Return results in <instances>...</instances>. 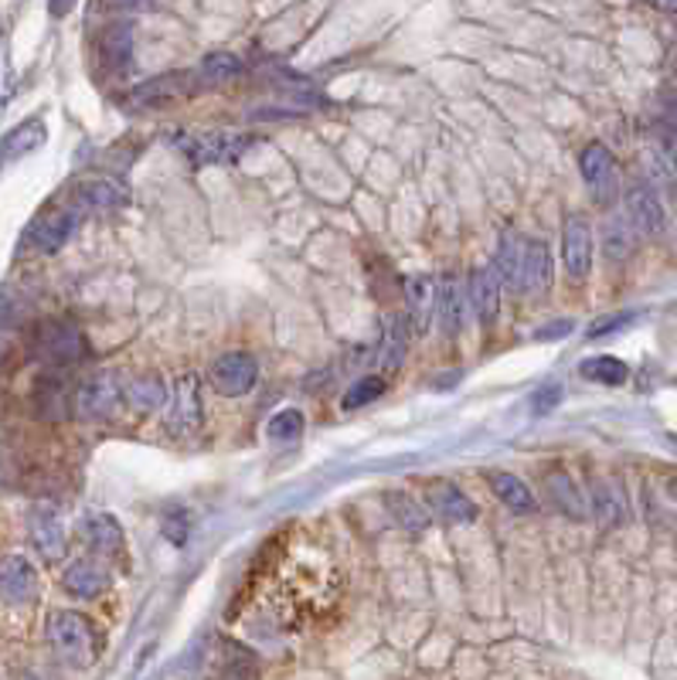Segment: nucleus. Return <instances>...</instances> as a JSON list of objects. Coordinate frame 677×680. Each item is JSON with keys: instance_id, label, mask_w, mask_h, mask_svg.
I'll return each mask as SVG.
<instances>
[{"instance_id": "nucleus-1", "label": "nucleus", "mask_w": 677, "mask_h": 680, "mask_svg": "<svg viewBox=\"0 0 677 680\" xmlns=\"http://www.w3.org/2000/svg\"><path fill=\"white\" fill-rule=\"evenodd\" d=\"M48 644L68 667H92L99 657V636L92 623L72 610H58L48 619Z\"/></svg>"}, {"instance_id": "nucleus-2", "label": "nucleus", "mask_w": 677, "mask_h": 680, "mask_svg": "<svg viewBox=\"0 0 677 680\" xmlns=\"http://www.w3.org/2000/svg\"><path fill=\"white\" fill-rule=\"evenodd\" d=\"M31 351L52 368H68V364H79L89 354V340L83 337V330L75 323L45 320V323L34 327Z\"/></svg>"}, {"instance_id": "nucleus-3", "label": "nucleus", "mask_w": 677, "mask_h": 680, "mask_svg": "<svg viewBox=\"0 0 677 680\" xmlns=\"http://www.w3.org/2000/svg\"><path fill=\"white\" fill-rule=\"evenodd\" d=\"M249 136H232V133H177L174 146L184 150L195 164H236L245 150Z\"/></svg>"}, {"instance_id": "nucleus-4", "label": "nucleus", "mask_w": 677, "mask_h": 680, "mask_svg": "<svg viewBox=\"0 0 677 680\" xmlns=\"http://www.w3.org/2000/svg\"><path fill=\"white\" fill-rule=\"evenodd\" d=\"M205 408H201V377L195 371H187L177 377L174 385V398H171V412H167V429L174 436H192L201 429Z\"/></svg>"}, {"instance_id": "nucleus-5", "label": "nucleus", "mask_w": 677, "mask_h": 680, "mask_svg": "<svg viewBox=\"0 0 677 680\" xmlns=\"http://www.w3.org/2000/svg\"><path fill=\"white\" fill-rule=\"evenodd\" d=\"M626 221L636 235H647V239H660L667 232V211L664 201L651 191L644 180H636L626 187Z\"/></svg>"}, {"instance_id": "nucleus-6", "label": "nucleus", "mask_w": 677, "mask_h": 680, "mask_svg": "<svg viewBox=\"0 0 677 680\" xmlns=\"http://www.w3.org/2000/svg\"><path fill=\"white\" fill-rule=\"evenodd\" d=\"M582 177L589 184V191L599 205H610L620 195V174H616V161L610 154L607 143H589L579 157Z\"/></svg>"}, {"instance_id": "nucleus-7", "label": "nucleus", "mask_w": 677, "mask_h": 680, "mask_svg": "<svg viewBox=\"0 0 677 680\" xmlns=\"http://www.w3.org/2000/svg\"><path fill=\"white\" fill-rule=\"evenodd\" d=\"M79 218H83L79 208L45 211V215L37 218V221L31 224V229H28V235H24L28 249L37 252V255H52V252H58V249L72 239V232L79 229Z\"/></svg>"}, {"instance_id": "nucleus-8", "label": "nucleus", "mask_w": 677, "mask_h": 680, "mask_svg": "<svg viewBox=\"0 0 677 680\" xmlns=\"http://www.w3.org/2000/svg\"><path fill=\"white\" fill-rule=\"evenodd\" d=\"M255 377H259V364L252 354L245 351H232L215 361L211 368V388L225 398H239L245 392L255 388Z\"/></svg>"}, {"instance_id": "nucleus-9", "label": "nucleus", "mask_w": 677, "mask_h": 680, "mask_svg": "<svg viewBox=\"0 0 677 680\" xmlns=\"http://www.w3.org/2000/svg\"><path fill=\"white\" fill-rule=\"evenodd\" d=\"M561 262L576 283H582L592 270V224L582 215H569L566 229H561Z\"/></svg>"}, {"instance_id": "nucleus-10", "label": "nucleus", "mask_w": 677, "mask_h": 680, "mask_svg": "<svg viewBox=\"0 0 677 680\" xmlns=\"http://www.w3.org/2000/svg\"><path fill=\"white\" fill-rule=\"evenodd\" d=\"M120 398H123V385L117 382V374L102 371L79 385V392H75V412L86 415V419H106L120 405Z\"/></svg>"}, {"instance_id": "nucleus-11", "label": "nucleus", "mask_w": 677, "mask_h": 680, "mask_svg": "<svg viewBox=\"0 0 677 680\" xmlns=\"http://www.w3.org/2000/svg\"><path fill=\"white\" fill-rule=\"evenodd\" d=\"M0 599H4L8 606H24V602L37 599V572L28 558L21 555L0 558Z\"/></svg>"}, {"instance_id": "nucleus-12", "label": "nucleus", "mask_w": 677, "mask_h": 680, "mask_svg": "<svg viewBox=\"0 0 677 680\" xmlns=\"http://www.w3.org/2000/svg\"><path fill=\"white\" fill-rule=\"evenodd\" d=\"M552 252L542 239H528L524 242V255H521V279L517 289L528 296H545L552 289Z\"/></svg>"}, {"instance_id": "nucleus-13", "label": "nucleus", "mask_w": 677, "mask_h": 680, "mask_svg": "<svg viewBox=\"0 0 677 680\" xmlns=\"http://www.w3.org/2000/svg\"><path fill=\"white\" fill-rule=\"evenodd\" d=\"M501 286L504 283H501L494 266H477L470 273V293L467 296H470V307H473V314L483 327H491L501 314Z\"/></svg>"}, {"instance_id": "nucleus-14", "label": "nucleus", "mask_w": 677, "mask_h": 680, "mask_svg": "<svg viewBox=\"0 0 677 680\" xmlns=\"http://www.w3.org/2000/svg\"><path fill=\"white\" fill-rule=\"evenodd\" d=\"M28 535H31V545L42 551L45 561H58L65 555V527H62V517L55 514V507H34L31 517H28Z\"/></svg>"}, {"instance_id": "nucleus-15", "label": "nucleus", "mask_w": 677, "mask_h": 680, "mask_svg": "<svg viewBox=\"0 0 677 680\" xmlns=\"http://www.w3.org/2000/svg\"><path fill=\"white\" fill-rule=\"evenodd\" d=\"M62 585L75 599H99L109 589V569L99 558H79L65 569Z\"/></svg>"}, {"instance_id": "nucleus-16", "label": "nucleus", "mask_w": 677, "mask_h": 680, "mask_svg": "<svg viewBox=\"0 0 677 680\" xmlns=\"http://www.w3.org/2000/svg\"><path fill=\"white\" fill-rule=\"evenodd\" d=\"M96 52H99L102 68H109L112 75L127 72L130 68V55H133V28L127 21H112L109 28H102Z\"/></svg>"}, {"instance_id": "nucleus-17", "label": "nucleus", "mask_w": 677, "mask_h": 680, "mask_svg": "<svg viewBox=\"0 0 677 680\" xmlns=\"http://www.w3.org/2000/svg\"><path fill=\"white\" fill-rule=\"evenodd\" d=\"M436 317L443 323L446 337H457L463 330V317H467V296L457 276H443L436 283Z\"/></svg>"}, {"instance_id": "nucleus-18", "label": "nucleus", "mask_w": 677, "mask_h": 680, "mask_svg": "<svg viewBox=\"0 0 677 680\" xmlns=\"http://www.w3.org/2000/svg\"><path fill=\"white\" fill-rule=\"evenodd\" d=\"M195 86H192V75L187 72H167V75H157V79H146L140 83L130 99L137 106H164V102H174L181 96H187Z\"/></svg>"}, {"instance_id": "nucleus-19", "label": "nucleus", "mask_w": 677, "mask_h": 680, "mask_svg": "<svg viewBox=\"0 0 677 680\" xmlns=\"http://www.w3.org/2000/svg\"><path fill=\"white\" fill-rule=\"evenodd\" d=\"M130 201L127 187L109 177H86L75 184V208H123Z\"/></svg>"}, {"instance_id": "nucleus-20", "label": "nucleus", "mask_w": 677, "mask_h": 680, "mask_svg": "<svg viewBox=\"0 0 677 680\" xmlns=\"http://www.w3.org/2000/svg\"><path fill=\"white\" fill-rule=\"evenodd\" d=\"M405 299H408V317L412 327L426 333L436 317V279L433 276H408L405 279Z\"/></svg>"}, {"instance_id": "nucleus-21", "label": "nucleus", "mask_w": 677, "mask_h": 680, "mask_svg": "<svg viewBox=\"0 0 677 680\" xmlns=\"http://www.w3.org/2000/svg\"><path fill=\"white\" fill-rule=\"evenodd\" d=\"M429 507H433V514L454 520V524H470L477 517L473 501L454 483H433L429 486Z\"/></svg>"}, {"instance_id": "nucleus-22", "label": "nucleus", "mask_w": 677, "mask_h": 680, "mask_svg": "<svg viewBox=\"0 0 677 680\" xmlns=\"http://www.w3.org/2000/svg\"><path fill=\"white\" fill-rule=\"evenodd\" d=\"M405 351H408V323L398 314L385 317L382 327V348H379V371L392 374L405 364Z\"/></svg>"}, {"instance_id": "nucleus-23", "label": "nucleus", "mask_w": 677, "mask_h": 680, "mask_svg": "<svg viewBox=\"0 0 677 680\" xmlns=\"http://www.w3.org/2000/svg\"><path fill=\"white\" fill-rule=\"evenodd\" d=\"M79 531L86 538V545L99 555H123V531L120 524L112 520L109 514H86Z\"/></svg>"}, {"instance_id": "nucleus-24", "label": "nucleus", "mask_w": 677, "mask_h": 680, "mask_svg": "<svg viewBox=\"0 0 677 680\" xmlns=\"http://www.w3.org/2000/svg\"><path fill=\"white\" fill-rule=\"evenodd\" d=\"M48 130H45V120H24L21 127H14L4 140H0V164H8V161H21L28 154H34L37 146L45 143Z\"/></svg>"}, {"instance_id": "nucleus-25", "label": "nucleus", "mask_w": 677, "mask_h": 680, "mask_svg": "<svg viewBox=\"0 0 677 680\" xmlns=\"http://www.w3.org/2000/svg\"><path fill=\"white\" fill-rule=\"evenodd\" d=\"M487 483H491V490L498 494L501 504H507L511 511L517 514H532L535 511V497H532V490L524 486V480H517L514 473H487Z\"/></svg>"}, {"instance_id": "nucleus-26", "label": "nucleus", "mask_w": 677, "mask_h": 680, "mask_svg": "<svg viewBox=\"0 0 677 680\" xmlns=\"http://www.w3.org/2000/svg\"><path fill=\"white\" fill-rule=\"evenodd\" d=\"M545 486H548L552 504H555L561 514H569V517H586V511H589V507H586V497L579 494V486L572 483L569 473H548Z\"/></svg>"}, {"instance_id": "nucleus-27", "label": "nucleus", "mask_w": 677, "mask_h": 680, "mask_svg": "<svg viewBox=\"0 0 677 680\" xmlns=\"http://www.w3.org/2000/svg\"><path fill=\"white\" fill-rule=\"evenodd\" d=\"M123 398L140 412H150V408L167 405V388L157 374H143V377H133L130 385H123Z\"/></svg>"}, {"instance_id": "nucleus-28", "label": "nucleus", "mask_w": 677, "mask_h": 680, "mask_svg": "<svg viewBox=\"0 0 677 680\" xmlns=\"http://www.w3.org/2000/svg\"><path fill=\"white\" fill-rule=\"evenodd\" d=\"M521 255H524L521 235L514 229H504L501 249H498V259H494V270H498L501 283H507L511 289H517V279H521Z\"/></svg>"}, {"instance_id": "nucleus-29", "label": "nucleus", "mask_w": 677, "mask_h": 680, "mask_svg": "<svg viewBox=\"0 0 677 680\" xmlns=\"http://www.w3.org/2000/svg\"><path fill=\"white\" fill-rule=\"evenodd\" d=\"M579 374L586 377V382H596V385H623L630 377V368L620 361V358H610V354H599V358H586L579 364Z\"/></svg>"}, {"instance_id": "nucleus-30", "label": "nucleus", "mask_w": 677, "mask_h": 680, "mask_svg": "<svg viewBox=\"0 0 677 680\" xmlns=\"http://www.w3.org/2000/svg\"><path fill=\"white\" fill-rule=\"evenodd\" d=\"M592 511H596L599 524H607V527H616V524H623V517H626V504H623V494H620V490H616L613 483L599 480V483L592 486Z\"/></svg>"}, {"instance_id": "nucleus-31", "label": "nucleus", "mask_w": 677, "mask_h": 680, "mask_svg": "<svg viewBox=\"0 0 677 680\" xmlns=\"http://www.w3.org/2000/svg\"><path fill=\"white\" fill-rule=\"evenodd\" d=\"M633 249H636V232L630 229V221L626 218H610L603 224V252H607V259L623 262V259L633 255Z\"/></svg>"}, {"instance_id": "nucleus-32", "label": "nucleus", "mask_w": 677, "mask_h": 680, "mask_svg": "<svg viewBox=\"0 0 677 680\" xmlns=\"http://www.w3.org/2000/svg\"><path fill=\"white\" fill-rule=\"evenodd\" d=\"M34 402L42 405V415H45V419H65V415L72 412L68 405H75L72 395L65 392V385L58 382V377H45V382L37 385Z\"/></svg>"}, {"instance_id": "nucleus-33", "label": "nucleus", "mask_w": 677, "mask_h": 680, "mask_svg": "<svg viewBox=\"0 0 677 680\" xmlns=\"http://www.w3.org/2000/svg\"><path fill=\"white\" fill-rule=\"evenodd\" d=\"M382 395H385V377H379V374H368V377H358V382L345 392L341 408L354 412V408H361V405L379 402Z\"/></svg>"}, {"instance_id": "nucleus-34", "label": "nucleus", "mask_w": 677, "mask_h": 680, "mask_svg": "<svg viewBox=\"0 0 677 680\" xmlns=\"http://www.w3.org/2000/svg\"><path fill=\"white\" fill-rule=\"evenodd\" d=\"M245 65L232 55V52H211L205 62H201V75L208 83H229L236 75H242Z\"/></svg>"}, {"instance_id": "nucleus-35", "label": "nucleus", "mask_w": 677, "mask_h": 680, "mask_svg": "<svg viewBox=\"0 0 677 680\" xmlns=\"http://www.w3.org/2000/svg\"><path fill=\"white\" fill-rule=\"evenodd\" d=\"M266 432H270L273 442H296L299 432H304V415H299L296 408H283L270 419Z\"/></svg>"}, {"instance_id": "nucleus-36", "label": "nucleus", "mask_w": 677, "mask_h": 680, "mask_svg": "<svg viewBox=\"0 0 677 680\" xmlns=\"http://www.w3.org/2000/svg\"><path fill=\"white\" fill-rule=\"evenodd\" d=\"M389 504H392V511H395V520L402 524V527H408V531H423L426 527V511L412 501V497H405V494H389Z\"/></svg>"}, {"instance_id": "nucleus-37", "label": "nucleus", "mask_w": 677, "mask_h": 680, "mask_svg": "<svg viewBox=\"0 0 677 680\" xmlns=\"http://www.w3.org/2000/svg\"><path fill=\"white\" fill-rule=\"evenodd\" d=\"M555 405H561V385L558 382H548V385L532 392V412L535 415H548Z\"/></svg>"}, {"instance_id": "nucleus-38", "label": "nucleus", "mask_w": 677, "mask_h": 680, "mask_svg": "<svg viewBox=\"0 0 677 680\" xmlns=\"http://www.w3.org/2000/svg\"><path fill=\"white\" fill-rule=\"evenodd\" d=\"M164 535L171 538V545H184L187 541V514L184 511H171L164 517Z\"/></svg>"}, {"instance_id": "nucleus-39", "label": "nucleus", "mask_w": 677, "mask_h": 680, "mask_svg": "<svg viewBox=\"0 0 677 680\" xmlns=\"http://www.w3.org/2000/svg\"><path fill=\"white\" fill-rule=\"evenodd\" d=\"M633 317H636V314H613V317L596 320V323L589 327V337L596 340V337H607V333H613V330H623Z\"/></svg>"}, {"instance_id": "nucleus-40", "label": "nucleus", "mask_w": 677, "mask_h": 680, "mask_svg": "<svg viewBox=\"0 0 677 680\" xmlns=\"http://www.w3.org/2000/svg\"><path fill=\"white\" fill-rule=\"evenodd\" d=\"M660 157L670 171V180H674V195H677V133H667L664 143H660Z\"/></svg>"}, {"instance_id": "nucleus-41", "label": "nucleus", "mask_w": 677, "mask_h": 680, "mask_svg": "<svg viewBox=\"0 0 677 680\" xmlns=\"http://www.w3.org/2000/svg\"><path fill=\"white\" fill-rule=\"evenodd\" d=\"M572 320H552V327H542V330H535V340H555V337H566V333H572Z\"/></svg>"}, {"instance_id": "nucleus-42", "label": "nucleus", "mask_w": 677, "mask_h": 680, "mask_svg": "<svg viewBox=\"0 0 677 680\" xmlns=\"http://www.w3.org/2000/svg\"><path fill=\"white\" fill-rule=\"evenodd\" d=\"M660 11L664 14H677V4H660Z\"/></svg>"}, {"instance_id": "nucleus-43", "label": "nucleus", "mask_w": 677, "mask_h": 680, "mask_svg": "<svg viewBox=\"0 0 677 680\" xmlns=\"http://www.w3.org/2000/svg\"><path fill=\"white\" fill-rule=\"evenodd\" d=\"M670 65H674V72H677V48H674V55H670Z\"/></svg>"}, {"instance_id": "nucleus-44", "label": "nucleus", "mask_w": 677, "mask_h": 680, "mask_svg": "<svg viewBox=\"0 0 677 680\" xmlns=\"http://www.w3.org/2000/svg\"><path fill=\"white\" fill-rule=\"evenodd\" d=\"M670 494L677 497V480H670Z\"/></svg>"}]
</instances>
